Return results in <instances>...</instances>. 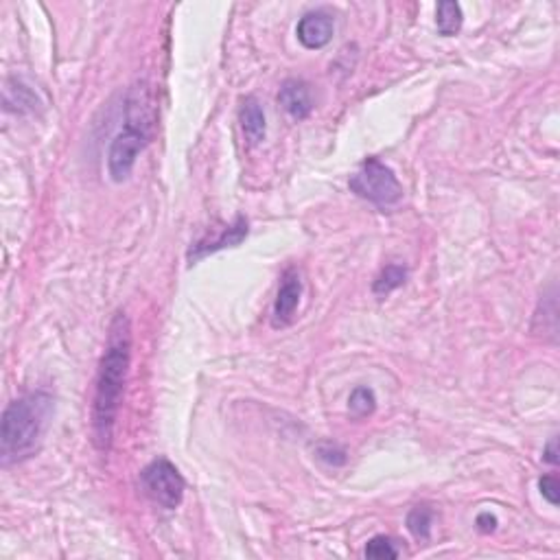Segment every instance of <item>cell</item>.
<instances>
[{"label": "cell", "mask_w": 560, "mask_h": 560, "mask_svg": "<svg viewBox=\"0 0 560 560\" xmlns=\"http://www.w3.org/2000/svg\"><path fill=\"white\" fill-rule=\"evenodd\" d=\"M364 554H366V558H375V560L399 558V549L394 548V540L388 537H375L373 540H368Z\"/></svg>", "instance_id": "cell-15"}, {"label": "cell", "mask_w": 560, "mask_h": 560, "mask_svg": "<svg viewBox=\"0 0 560 560\" xmlns=\"http://www.w3.org/2000/svg\"><path fill=\"white\" fill-rule=\"evenodd\" d=\"M239 120H241V129H243L245 138H248L250 144L263 143L265 132H268V123H265L263 105H260L254 96H248V99L241 103Z\"/></svg>", "instance_id": "cell-10"}, {"label": "cell", "mask_w": 560, "mask_h": 560, "mask_svg": "<svg viewBox=\"0 0 560 560\" xmlns=\"http://www.w3.org/2000/svg\"><path fill=\"white\" fill-rule=\"evenodd\" d=\"M432 525H433V513L424 506H418L412 513L408 515V530L414 534V539L427 540L432 537Z\"/></svg>", "instance_id": "cell-14"}, {"label": "cell", "mask_w": 560, "mask_h": 560, "mask_svg": "<svg viewBox=\"0 0 560 560\" xmlns=\"http://www.w3.org/2000/svg\"><path fill=\"white\" fill-rule=\"evenodd\" d=\"M405 280H408V269H405L403 265L392 263L388 265V268L381 269V274L376 276L373 284V292L376 296H388L390 292H394L400 284H405Z\"/></svg>", "instance_id": "cell-12"}, {"label": "cell", "mask_w": 560, "mask_h": 560, "mask_svg": "<svg viewBox=\"0 0 560 560\" xmlns=\"http://www.w3.org/2000/svg\"><path fill=\"white\" fill-rule=\"evenodd\" d=\"M543 460L548 462V465H558V438L556 436H554L552 441L548 442V447H545Z\"/></svg>", "instance_id": "cell-19"}, {"label": "cell", "mask_w": 560, "mask_h": 560, "mask_svg": "<svg viewBox=\"0 0 560 560\" xmlns=\"http://www.w3.org/2000/svg\"><path fill=\"white\" fill-rule=\"evenodd\" d=\"M333 33H335V21L326 12L304 13L296 27V36L301 45L304 48H311V51L325 48L333 40Z\"/></svg>", "instance_id": "cell-7"}, {"label": "cell", "mask_w": 560, "mask_h": 560, "mask_svg": "<svg viewBox=\"0 0 560 560\" xmlns=\"http://www.w3.org/2000/svg\"><path fill=\"white\" fill-rule=\"evenodd\" d=\"M302 298V280L298 269H287L280 280V287L274 302V326H287L296 316Z\"/></svg>", "instance_id": "cell-6"}, {"label": "cell", "mask_w": 560, "mask_h": 560, "mask_svg": "<svg viewBox=\"0 0 560 560\" xmlns=\"http://www.w3.org/2000/svg\"><path fill=\"white\" fill-rule=\"evenodd\" d=\"M152 138V114L149 101L143 93L136 99H129L128 120L123 129L114 136L108 152V173L114 182H125L134 171V164Z\"/></svg>", "instance_id": "cell-3"}, {"label": "cell", "mask_w": 560, "mask_h": 560, "mask_svg": "<svg viewBox=\"0 0 560 560\" xmlns=\"http://www.w3.org/2000/svg\"><path fill=\"white\" fill-rule=\"evenodd\" d=\"M539 489H540V495L545 497V499L549 501L552 506H558V499H560V484L558 480L554 475H543L539 480Z\"/></svg>", "instance_id": "cell-17"}, {"label": "cell", "mask_w": 560, "mask_h": 560, "mask_svg": "<svg viewBox=\"0 0 560 560\" xmlns=\"http://www.w3.org/2000/svg\"><path fill=\"white\" fill-rule=\"evenodd\" d=\"M140 486L144 495L164 510H176L185 499V477L167 457H158L140 471Z\"/></svg>", "instance_id": "cell-5"}, {"label": "cell", "mask_w": 560, "mask_h": 560, "mask_svg": "<svg viewBox=\"0 0 560 560\" xmlns=\"http://www.w3.org/2000/svg\"><path fill=\"white\" fill-rule=\"evenodd\" d=\"M349 409L355 418H366L376 409V397L370 388L359 385V388L352 390L349 399Z\"/></svg>", "instance_id": "cell-13"}, {"label": "cell", "mask_w": 560, "mask_h": 560, "mask_svg": "<svg viewBox=\"0 0 560 560\" xmlns=\"http://www.w3.org/2000/svg\"><path fill=\"white\" fill-rule=\"evenodd\" d=\"M53 408H55L53 394L45 390L24 394L4 408L0 420V456L4 466L36 451L53 416Z\"/></svg>", "instance_id": "cell-2"}, {"label": "cell", "mask_w": 560, "mask_h": 560, "mask_svg": "<svg viewBox=\"0 0 560 560\" xmlns=\"http://www.w3.org/2000/svg\"><path fill=\"white\" fill-rule=\"evenodd\" d=\"M477 530H480L482 534H490L497 530V516L490 515V513H482L480 516H477Z\"/></svg>", "instance_id": "cell-18"}, {"label": "cell", "mask_w": 560, "mask_h": 560, "mask_svg": "<svg viewBox=\"0 0 560 560\" xmlns=\"http://www.w3.org/2000/svg\"><path fill=\"white\" fill-rule=\"evenodd\" d=\"M278 103L292 119H307L313 110L311 90L301 79H287L278 90Z\"/></svg>", "instance_id": "cell-9"}, {"label": "cell", "mask_w": 560, "mask_h": 560, "mask_svg": "<svg viewBox=\"0 0 560 560\" xmlns=\"http://www.w3.org/2000/svg\"><path fill=\"white\" fill-rule=\"evenodd\" d=\"M129 359H132V326H129L128 316L119 311L110 325L108 346H105L99 376H96L93 433L95 444L101 451H108L112 447L114 424H117L129 373Z\"/></svg>", "instance_id": "cell-1"}, {"label": "cell", "mask_w": 560, "mask_h": 560, "mask_svg": "<svg viewBox=\"0 0 560 560\" xmlns=\"http://www.w3.org/2000/svg\"><path fill=\"white\" fill-rule=\"evenodd\" d=\"M462 21V7L457 3H451V0H444V3L438 4L436 12V27L441 36H456L460 31Z\"/></svg>", "instance_id": "cell-11"}, {"label": "cell", "mask_w": 560, "mask_h": 560, "mask_svg": "<svg viewBox=\"0 0 560 560\" xmlns=\"http://www.w3.org/2000/svg\"><path fill=\"white\" fill-rule=\"evenodd\" d=\"M317 457H320L322 462H326V465L340 466L346 462V451L342 447H337V444L326 442L317 447Z\"/></svg>", "instance_id": "cell-16"}, {"label": "cell", "mask_w": 560, "mask_h": 560, "mask_svg": "<svg viewBox=\"0 0 560 560\" xmlns=\"http://www.w3.org/2000/svg\"><path fill=\"white\" fill-rule=\"evenodd\" d=\"M245 236H248V219H245V217H236L235 224L228 226L217 239L197 241V243L188 250V260L195 263V260L209 257L212 252H219V250L224 248H235V245H239Z\"/></svg>", "instance_id": "cell-8"}, {"label": "cell", "mask_w": 560, "mask_h": 560, "mask_svg": "<svg viewBox=\"0 0 560 560\" xmlns=\"http://www.w3.org/2000/svg\"><path fill=\"white\" fill-rule=\"evenodd\" d=\"M349 186L357 197L383 210L392 209L403 200V186H400L394 171L375 156L364 161L359 171L350 177Z\"/></svg>", "instance_id": "cell-4"}]
</instances>
